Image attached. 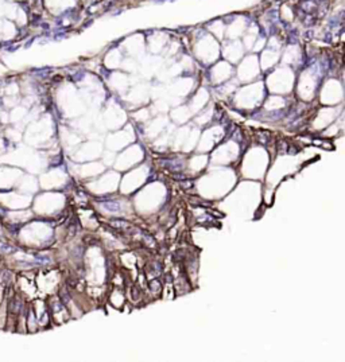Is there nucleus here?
Returning <instances> with one entry per match:
<instances>
[{"mask_svg":"<svg viewBox=\"0 0 345 362\" xmlns=\"http://www.w3.org/2000/svg\"><path fill=\"white\" fill-rule=\"evenodd\" d=\"M20 308H22V303L18 299H12L10 302V312H12V314H18Z\"/></svg>","mask_w":345,"mask_h":362,"instance_id":"obj_1","label":"nucleus"},{"mask_svg":"<svg viewBox=\"0 0 345 362\" xmlns=\"http://www.w3.org/2000/svg\"><path fill=\"white\" fill-rule=\"evenodd\" d=\"M10 279H11V273H10V272H3V275H2V283H3V286H8V284H10Z\"/></svg>","mask_w":345,"mask_h":362,"instance_id":"obj_2","label":"nucleus"}]
</instances>
